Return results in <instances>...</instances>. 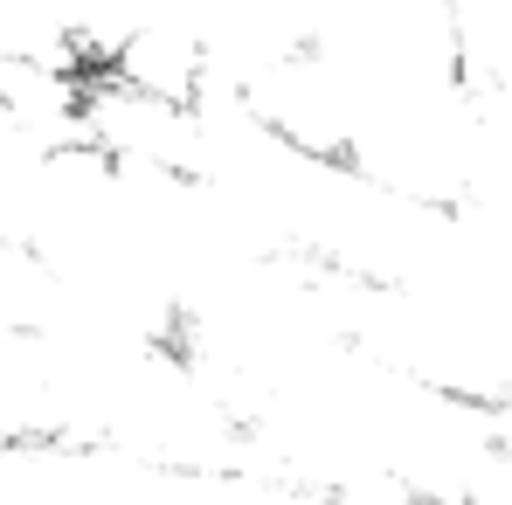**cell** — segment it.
<instances>
[]
</instances>
